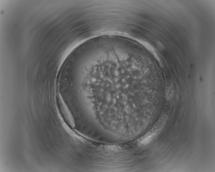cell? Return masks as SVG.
I'll list each match as a JSON object with an SVG mask.
<instances>
[{"label": "cell", "instance_id": "obj_1", "mask_svg": "<svg viewBox=\"0 0 215 172\" xmlns=\"http://www.w3.org/2000/svg\"><path fill=\"white\" fill-rule=\"evenodd\" d=\"M155 135V132L148 133L141 139L140 141V143L143 145H146L148 144L152 140Z\"/></svg>", "mask_w": 215, "mask_h": 172}]
</instances>
